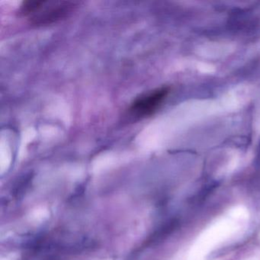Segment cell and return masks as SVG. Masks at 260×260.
<instances>
[{"label": "cell", "mask_w": 260, "mask_h": 260, "mask_svg": "<svg viewBox=\"0 0 260 260\" xmlns=\"http://www.w3.org/2000/svg\"><path fill=\"white\" fill-rule=\"evenodd\" d=\"M79 4L75 1L28 0L21 5L20 13L31 25L44 26L69 17L77 10Z\"/></svg>", "instance_id": "6da1fadb"}, {"label": "cell", "mask_w": 260, "mask_h": 260, "mask_svg": "<svg viewBox=\"0 0 260 260\" xmlns=\"http://www.w3.org/2000/svg\"><path fill=\"white\" fill-rule=\"evenodd\" d=\"M170 92L167 87L159 88L137 98L129 108V113L137 118L153 115L162 106Z\"/></svg>", "instance_id": "7a4b0ae2"}]
</instances>
